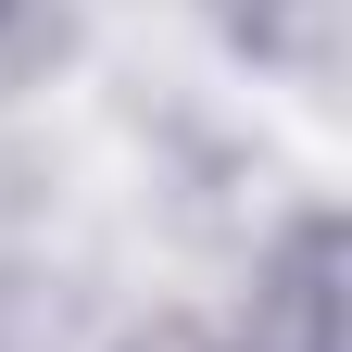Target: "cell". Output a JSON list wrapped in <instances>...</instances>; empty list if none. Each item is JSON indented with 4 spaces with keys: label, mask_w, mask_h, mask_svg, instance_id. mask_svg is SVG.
Returning a JSON list of instances; mask_svg holds the SVG:
<instances>
[{
    "label": "cell",
    "mask_w": 352,
    "mask_h": 352,
    "mask_svg": "<svg viewBox=\"0 0 352 352\" xmlns=\"http://www.w3.org/2000/svg\"><path fill=\"white\" fill-rule=\"evenodd\" d=\"M252 352H327V227H289L252 289Z\"/></svg>",
    "instance_id": "1"
},
{
    "label": "cell",
    "mask_w": 352,
    "mask_h": 352,
    "mask_svg": "<svg viewBox=\"0 0 352 352\" xmlns=\"http://www.w3.org/2000/svg\"><path fill=\"white\" fill-rule=\"evenodd\" d=\"M239 51H315V0H214Z\"/></svg>",
    "instance_id": "2"
}]
</instances>
